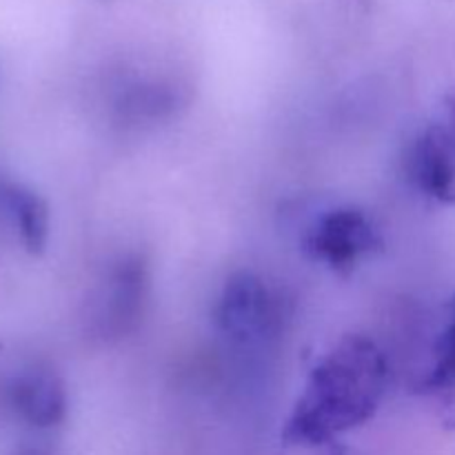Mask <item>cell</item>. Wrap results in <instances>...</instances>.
<instances>
[{
	"label": "cell",
	"mask_w": 455,
	"mask_h": 455,
	"mask_svg": "<svg viewBox=\"0 0 455 455\" xmlns=\"http://www.w3.org/2000/svg\"><path fill=\"white\" fill-rule=\"evenodd\" d=\"M147 291L145 267L138 260L116 265L105 283L96 318L105 323V333H124L138 320Z\"/></svg>",
	"instance_id": "cell-6"
},
{
	"label": "cell",
	"mask_w": 455,
	"mask_h": 455,
	"mask_svg": "<svg viewBox=\"0 0 455 455\" xmlns=\"http://www.w3.org/2000/svg\"><path fill=\"white\" fill-rule=\"evenodd\" d=\"M13 409L36 429H53L67 418V389L52 369L36 367L20 373L12 387Z\"/></svg>",
	"instance_id": "cell-5"
},
{
	"label": "cell",
	"mask_w": 455,
	"mask_h": 455,
	"mask_svg": "<svg viewBox=\"0 0 455 455\" xmlns=\"http://www.w3.org/2000/svg\"><path fill=\"white\" fill-rule=\"evenodd\" d=\"M302 247L311 260L336 274L354 271L364 258L385 247L380 229L358 207H333L318 213L302 235Z\"/></svg>",
	"instance_id": "cell-2"
},
{
	"label": "cell",
	"mask_w": 455,
	"mask_h": 455,
	"mask_svg": "<svg viewBox=\"0 0 455 455\" xmlns=\"http://www.w3.org/2000/svg\"><path fill=\"white\" fill-rule=\"evenodd\" d=\"M0 209L12 218L22 247L29 253H43L49 238L47 203L18 182H0Z\"/></svg>",
	"instance_id": "cell-7"
},
{
	"label": "cell",
	"mask_w": 455,
	"mask_h": 455,
	"mask_svg": "<svg viewBox=\"0 0 455 455\" xmlns=\"http://www.w3.org/2000/svg\"><path fill=\"white\" fill-rule=\"evenodd\" d=\"M12 455H52L47 451H43V449H34V447H22V449H16Z\"/></svg>",
	"instance_id": "cell-9"
},
{
	"label": "cell",
	"mask_w": 455,
	"mask_h": 455,
	"mask_svg": "<svg viewBox=\"0 0 455 455\" xmlns=\"http://www.w3.org/2000/svg\"><path fill=\"white\" fill-rule=\"evenodd\" d=\"M274 323V300L251 271H238L222 287L216 305V324L234 342L249 345L260 340Z\"/></svg>",
	"instance_id": "cell-4"
},
{
	"label": "cell",
	"mask_w": 455,
	"mask_h": 455,
	"mask_svg": "<svg viewBox=\"0 0 455 455\" xmlns=\"http://www.w3.org/2000/svg\"><path fill=\"white\" fill-rule=\"evenodd\" d=\"M425 394L438 395L449 425L455 427V298L449 302L443 327L431 345V360L420 382Z\"/></svg>",
	"instance_id": "cell-8"
},
{
	"label": "cell",
	"mask_w": 455,
	"mask_h": 455,
	"mask_svg": "<svg viewBox=\"0 0 455 455\" xmlns=\"http://www.w3.org/2000/svg\"><path fill=\"white\" fill-rule=\"evenodd\" d=\"M389 385L387 358L364 336H345L307 376L283 429L289 447L318 449L376 416Z\"/></svg>",
	"instance_id": "cell-1"
},
{
	"label": "cell",
	"mask_w": 455,
	"mask_h": 455,
	"mask_svg": "<svg viewBox=\"0 0 455 455\" xmlns=\"http://www.w3.org/2000/svg\"><path fill=\"white\" fill-rule=\"evenodd\" d=\"M407 176L427 198L455 204V98L443 102L409 145Z\"/></svg>",
	"instance_id": "cell-3"
}]
</instances>
